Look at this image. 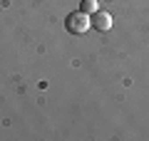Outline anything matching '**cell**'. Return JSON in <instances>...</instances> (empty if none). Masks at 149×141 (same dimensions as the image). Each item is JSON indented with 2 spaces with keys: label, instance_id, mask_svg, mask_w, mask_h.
<instances>
[{
  "label": "cell",
  "instance_id": "3",
  "mask_svg": "<svg viewBox=\"0 0 149 141\" xmlns=\"http://www.w3.org/2000/svg\"><path fill=\"white\" fill-rule=\"evenodd\" d=\"M80 10L87 12V15H92V12L100 10V3H97V0H82V3H80Z\"/></svg>",
  "mask_w": 149,
  "mask_h": 141
},
{
  "label": "cell",
  "instance_id": "1",
  "mask_svg": "<svg viewBox=\"0 0 149 141\" xmlns=\"http://www.w3.org/2000/svg\"><path fill=\"white\" fill-rule=\"evenodd\" d=\"M65 27H67V32H72V35H82V32H87L92 27V17L87 15V12H82V10L70 12L67 20H65Z\"/></svg>",
  "mask_w": 149,
  "mask_h": 141
},
{
  "label": "cell",
  "instance_id": "2",
  "mask_svg": "<svg viewBox=\"0 0 149 141\" xmlns=\"http://www.w3.org/2000/svg\"><path fill=\"white\" fill-rule=\"evenodd\" d=\"M92 27L95 30H100V32H107L112 27V15L107 10H97V12H92Z\"/></svg>",
  "mask_w": 149,
  "mask_h": 141
}]
</instances>
